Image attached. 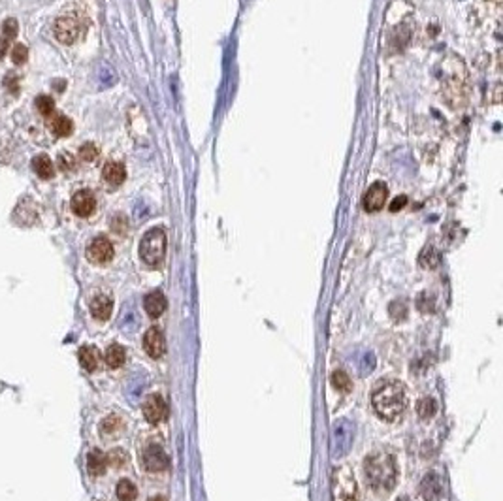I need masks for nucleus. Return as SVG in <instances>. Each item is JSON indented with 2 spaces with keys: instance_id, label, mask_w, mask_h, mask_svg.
<instances>
[{
  "instance_id": "f257e3e1",
  "label": "nucleus",
  "mask_w": 503,
  "mask_h": 501,
  "mask_svg": "<svg viewBox=\"0 0 503 501\" xmlns=\"http://www.w3.org/2000/svg\"><path fill=\"white\" fill-rule=\"evenodd\" d=\"M372 405H374L375 413L389 422L402 417L405 409V390L402 383L387 381L381 387L375 388L374 396H372Z\"/></svg>"
},
{
  "instance_id": "f03ea898",
  "label": "nucleus",
  "mask_w": 503,
  "mask_h": 501,
  "mask_svg": "<svg viewBox=\"0 0 503 501\" xmlns=\"http://www.w3.org/2000/svg\"><path fill=\"white\" fill-rule=\"evenodd\" d=\"M364 477L367 486L377 493H389L396 485V465L392 456L372 454L364 462Z\"/></svg>"
},
{
  "instance_id": "7ed1b4c3",
  "label": "nucleus",
  "mask_w": 503,
  "mask_h": 501,
  "mask_svg": "<svg viewBox=\"0 0 503 501\" xmlns=\"http://www.w3.org/2000/svg\"><path fill=\"white\" fill-rule=\"evenodd\" d=\"M166 255V232L162 228L147 230L140 242V259L147 266H159Z\"/></svg>"
},
{
  "instance_id": "20e7f679",
  "label": "nucleus",
  "mask_w": 503,
  "mask_h": 501,
  "mask_svg": "<svg viewBox=\"0 0 503 501\" xmlns=\"http://www.w3.org/2000/svg\"><path fill=\"white\" fill-rule=\"evenodd\" d=\"M330 450L334 458H344L352 447V439H354V428L349 420H335L332 424V437H330Z\"/></svg>"
},
{
  "instance_id": "39448f33",
  "label": "nucleus",
  "mask_w": 503,
  "mask_h": 501,
  "mask_svg": "<svg viewBox=\"0 0 503 501\" xmlns=\"http://www.w3.org/2000/svg\"><path fill=\"white\" fill-rule=\"evenodd\" d=\"M55 38L59 40L61 44H74L77 38H79V34H81V23L77 21L76 17L72 16H66V17H61V19H57L55 21Z\"/></svg>"
},
{
  "instance_id": "423d86ee",
  "label": "nucleus",
  "mask_w": 503,
  "mask_h": 501,
  "mask_svg": "<svg viewBox=\"0 0 503 501\" xmlns=\"http://www.w3.org/2000/svg\"><path fill=\"white\" fill-rule=\"evenodd\" d=\"M114 245L112 242L104 237V235H99L94 237L89 247H87V259L91 260L92 264H107L109 260L114 259Z\"/></svg>"
},
{
  "instance_id": "0eeeda50",
  "label": "nucleus",
  "mask_w": 503,
  "mask_h": 501,
  "mask_svg": "<svg viewBox=\"0 0 503 501\" xmlns=\"http://www.w3.org/2000/svg\"><path fill=\"white\" fill-rule=\"evenodd\" d=\"M142 411H144V417L147 422H151V424H159L160 420H164V418H166L168 405H166V402L162 400V396L151 394L145 398L144 405H142Z\"/></svg>"
},
{
  "instance_id": "6e6552de",
  "label": "nucleus",
  "mask_w": 503,
  "mask_h": 501,
  "mask_svg": "<svg viewBox=\"0 0 503 501\" xmlns=\"http://www.w3.org/2000/svg\"><path fill=\"white\" fill-rule=\"evenodd\" d=\"M334 492L335 498L344 501H354V493H357V485L351 473L347 470H337L334 475Z\"/></svg>"
},
{
  "instance_id": "1a4fd4ad",
  "label": "nucleus",
  "mask_w": 503,
  "mask_h": 501,
  "mask_svg": "<svg viewBox=\"0 0 503 501\" xmlns=\"http://www.w3.org/2000/svg\"><path fill=\"white\" fill-rule=\"evenodd\" d=\"M387 198H389V189H387V185L381 181L374 183V185L366 190V196H364V209L370 213L379 211V209H383V205L387 202Z\"/></svg>"
},
{
  "instance_id": "9d476101",
  "label": "nucleus",
  "mask_w": 503,
  "mask_h": 501,
  "mask_svg": "<svg viewBox=\"0 0 503 501\" xmlns=\"http://www.w3.org/2000/svg\"><path fill=\"white\" fill-rule=\"evenodd\" d=\"M170 460H168L166 452L159 447V445H149L144 452V467L151 473H160V471L168 470Z\"/></svg>"
},
{
  "instance_id": "9b49d317",
  "label": "nucleus",
  "mask_w": 503,
  "mask_h": 501,
  "mask_svg": "<svg viewBox=\"0 0 503 501\" xmlns=\"http://www.w3.org/2000/svg\"><path fill=\"white\" fill-rule=\"evenodd\" d=\"M96 209V200L91 190H77L72 196V211L77 217H89Z\"/></svg>"
},
{
  "instance_id": "f8f14e48",
  "label": "nucleus",
  "mask_w": 503,
  "mask_h": 501,
  "mask_svg": "<svg viewBox=\"0 0 503 501\" xmlns=\"http://www.w3.org/2000/svg\"><path fill=\"white\" fill-rule=\"evenodd\" d=\"M144 349L151 358H160L166 350V342L164 335L159 328H149L144 335Z\"/></svg>"
},
{
  "instance_id": "ddd939ff",
  "label": "nucleus",
  "mask_w": 503,
  "mask_h": 501,
  "mask_svg": "<svg viewBox=\"0 0 503 501\" xmlns=\"http://www.w3.org/2000/svg\"><path fill=\"white\" fill-rule=\"evenodd\" d=\"M443 493V483L439 475H435V473H430L426 477L422 478V483H420V496L424 498L426 501H435L441 498Z\"/></svg>"
},
{
  "instance_id": "4468645a",
  "label": "nucleus",
  "mask_w": 503,
  "mask_h": 501,
  "mask_svg": "<svg viewBox=\"0 0 503 501\" xmlns=\"http://www.w3.org/2000/svg\"><path fill=\"white\" fill-rule=\"evenodd\" d=\"M144 307L151 319H159L160 315L166 311V298L160 290L149 292L144 300Z\"/></svg>"
},
{
  "instance_id": "2eb2a0df",
  "label": "nucleus",
  "mask_w": 503,
  "mask_h": 501,
  "mask_svg": "<svg viewBox=\"0 0 503 501\" xmlns=\"http://www.w3.org/2000/svg\"><path fill=\"white\" fill-rule=\"evenodd\" d=\"M112 309H114V302H112V298L106 296V294H96V296L91 300V315L96 320L109 319Z\"/></svg>"
},
{
  "instance_id": "dca6fc26",
  "label": "nucleus",
  "mask_w": 503,
  "mask_h": 501,
  "mask_svg": "<svg viewBox=\"0 0 503 501\" xmlns=\"http://www.w3.org/2000/svg\"><path fill=\"white\" fill-rule=\"evenodd\" d=\"M102 177L107 185L112 187H119L122 185V181L127 179V170L122 166L121 162H107L104 170H102Z\"/></svg>"
},
{
  "instance_id": "f3484780",
  "label": "nucleus",
  "mask_w": 503,
  "mask_h": 501,
  "mask_svg": "<svg viewBox=\"0 0 503 501\" xmlns=\"http://www.w3.org/2000/svg\"><path fill=\"white\" fill-rule=\"evenodd\" d=\"M49 119V130L53 132L55 136L59 138H66L70 136L72 132H74V123L70 121L66 115H61V114H55L51 117H47Z\"/></svg>"
},
{
  "instance_id": "a211bd4d",
  "label": "nucleus",
  "mask_w": 503,
  "mask_h": 501,
  "mask_svg": "<svg viewBox=\"0 0 503 501\" xmlns=\"http://www.w3.org/2000/svg\"><path fill=\"white\" fill-rule=\"evenodd\" d=\"M106 463H107V458L106 454L99 450V448H94L89 452L87 456V470L91 473L92 477H100V475H104V471H106Z\"/></svg>"
},
{
  "instance_id": "6ab92c4d",
  "label": "nucleus",
  "mask_w": 503,
  "mask_h": 501,
  "mask_svg": "<svg viewBox=\"0 0 503 501\" xmlns=\"http://www.w3.org/2000/svg\"><path fill=\"white\" fill-rule=\"evenodd\" d=\"M32 170L36 172L38 177L42 179H51L55 175V166L51 159L47 157V155H38V157H34L32 159Z\"/></svg>"
},
{
  "instance_id": "aec40b11",
  "label": "nucleus",
  "mask_w": 503,
  "mask_h": 501,
  "mask_svg": "<svg viewBox=\"0 0 503 501\" xmlns=\"http://www.w3.org/2000/svg\"><path fill=\"white\" fill-rule=\"evenodd\" d=\"M104 358H106L107 368L117 370V368H121V365L125 364V360H127V352H125V349H122L121 345L114 343V345H109V347L106 349V355H104Z\"/></svg>"
},
{
  "instance_id": "412c9836",
  "label": "nucleus",
  "mask_w": 503,
  "mask_h": 501,
  "mask_svg": "<svg viewBox=\"0 0 503 501\" xmlns=\"http://www.w3.org/2000/svg\"><path fill=\"white\" fill-rule=\"evenodd\" d=\"M99 350L94 347H81L79 349V362L87 372H94L99 368Z\"/></svg>"
},
{
  "instance_id": "4be33fe9",
  "label": "nucleus",
  "mask_w": 503,
  "mask_h": 501,
  "mask_svg": "<svg viewBox=\"0 0 503 501\" xmlns=\"http://www.w3.org/2000/svg\"><path fill=\"white\" fill-rule=\"evenodd\" d=\"M122 430V418L117 417V415H109L107 418L102 420V424H100V433L106 437V435H115L117 432H121Z\"/></svg>"
},
{
  "instance_id": "5701e85b",
  "label": "nucleus",
  "mask_w": 503,
  "mask_h": 501,
  "mask_svg": "<svg viewBox=\"0 0 503 501\" xmlns=\"http://www.w3.org/2000/svg\"><path fill=\"white\" fill-rule=\"evenodd\" d=\"M138 496V490L136 486L132 485L130 480L127 478H122L121 483L117 485V498L121 501H134Z\"/></svg>"
},
{
  "instance_id": "b1692460",
  "label": "nucleus",
  "mask_w": 503,
  "mask_h": 501,
  "mask_svg": "<svg viewBox=\"0 0 503 501\" xmlns=\"http://www.w3.org/2000/svg\"><path fill=\"white\" fill-rule=\"evenodd\" d=\"M437 411V403H435L434 398H422L419 403H417V413H419L420 418H432Z\"/></svg>"
},
{
  "instance_id": "393cba45",
  "label": "nucleus",
  "mask_w": 503,
  "mask_h": 501,
  "mask_svg": "<svg viewBox=\"0 0 503 501\" xmlns=\"http://www.w3.org/2000/svg\"><path fill=\"white\" fill-rule=\"evenodd\" d=\"M359 372L360 375H367V373H372L374 372V368H375V357H374V352H367V350H364V352H360V357H359Z\"/></svg>"
},
{
  "instance_id": "a878e982",
  "label": "nucleus",
  "mask_w": 503,
  "mask_h": 501,
  "mask_svg": "<svg viewBox=\"0 0 503 501\" xmlns=\"http://www.w3.org/2000/svg\"><path fill=\"white\" fill-rule=\"evenodd\" d=\"M420 266L422 268H428V270H432L439 264V255H437V250L434 247H426V249L422 250V255H420Z\"/></svg>"
},
{
  "instance_id": "bb28decb",
  "label": "nucleus",
  "mask_w": 503,
  "mask_h": 501,
  "mask_svg": "<svg viewBox=\"0 0 503 501\" xmlns=\"http://www.w3.org/2000/svg\"><path fill=\"white\" fill-rule=\"evenodd\" d=\"M332 385H334L337 390H344V392H349L351 390V379H349V375L341 370H337V372L332 373Z\"/></svg>"
},
{
  "instance_id": "cd10ccee",
  "label": "nucleus",
  "mask_w": 503,
  "mask_h": 501,
  "mask_svg": "<svg viewBox=\"0 0 503 501\" xmlns=\"http://www.w3.org/2000/svg\"><path fill=\"white\" fill-rule=\"evenodd\" d=\"M36 107H38V112L44 117H51L53 115V110H55V102L51 97H46V94H42L36 99Z\"/></svg>"
},
{
  "instance_id": "c85d7f7f",
  "label": "nucleus",
  "mask_w": 503,
  "mask_h": 501,
  "mask_svg": "<svg viewBox=\"0 0 503 501\" xmlns=\"http://www.w3.org/2000/svg\"><path fill=\"white\" fill-rule=\"evenodd\" d=\"M119 326H121V330H125V332H132V330H136L138 328V315L134 311H127L125 315L121 317V320H119Z\"/></svg>"
},
{
  "instance_id": "c756f323",
  "label": "nucleus",
  "mask_w": 503,
  "mask_h": 501,
  "mask_svg": "<svg viewBox=\"0 0 503 501\" xmlns=\"http://www.w3.org/2000/svg\"><path fill=\"white\" fill-rule=\"evenodd\" d=\"M29 59V49L25 44H16L14 49H12V61L16 62V64H25Z\"/></svg>"
},
{
  "instance_id": "7c9ffc66",
  "label": "nucleus",
  "mask_w": 503,
  "mask_h": 501,
  "mask_svg": "<svg viewBox=\"0 0 503 501\" xmlns=\"http://www.w3.org/2000/svg\"><path fill=\"white\" fill-rule=\"evenodd\" d=\"M390 317L394 320H404L407 317V305L404 302H392L390 304Z\"/></svg>"
},
{
  "instance_id": "2f4dec72",
  "label": "nucleus",
  "mask_w": 503,
  "mask_h": 501,
  "mask_svg": "<svg viewBox=\"0 0 503 501\" xmlns=\"http://www.w3.org/2000/svg\"><path fill=\"white\" fill-rule=\"evenodd\" d=\"M2 32H4V38L10 40V42L16 38V36H17V21L14 19V17H8V19L4 21V25H2Z\"/></svg>"
},
{
  "instance_id": "473e14b6",
  "label": "nucleus",
  "mask_w": 503,
  "mask_h": 501,
  "mask_svg": "<svg viewBox=\"0 0 503 501\" xmlns=\"http://www.w3.org/2000/svg\"><path fill=\"white\" fill-rule=\"evenodd\" d=\"M79 157L83 160H87V162H91V160H94L96 157H99V149H96V145H92V144H85L81 149H79Z\"/></svg>"
},
{
  "instance_id": "72a5a7b5",
  "label": "nucleus",
  "mask_w": 503,
  "mask_h": 501,
  "mask_svg": "<svg viewBox=\"0 0 503 501\" xmlns=\"http://www.w3.org/2000/svg\"><path fill=\"white\" fill-rule=\"evenodd\" d=\"M417 305L422 313H432L434 311V300L428 296V294H420L417 300Z\"/></svg>"
},
{
  "instance_id": "f704fd0d",
  "label": "nucleus",
  "mask_w": 503,
  "mask_h": 501,
  "mask_svg": "<svg viewBox=\"0 0 503 501\" xmlns=\"http://www.w3.org/2000/svg\"><path fill=\"white\" fill-rule=\"evenodd\" d=\"M109 462L114 465H121V463L127 462V456L122 450H114V452H109Z\"/></svg>"
},
{
  "instance_id": "c9c22d12",
  "label": "nucleus",
  "mask_w": 503,
  "mask_h": 501,
  "mask_svg": "<svg viewBox=\"0 0 503 501\" xmlns=\"http://www.w3.org/2000/svg\"><path fill=\"white\" fill-rule=\"evenodd\" d=\"M405 204H407V198H405V196L396 198V200H394V202L390 204V211H400V209H402Z\"/></svg>"
},
{
  "instance_id": "e433bc0d",
  "label": "nucleus",
  "mask_w": 503,
  "mask_h": 501,
  "mask_svg": "<svg viewBox=\"0 0 503 501\" xmlns=\"http://www.w3.org/2000/svg\"><path fill=\"white\" fill-rule=\"evenodd\" d=\"M59 162H61L64 170H70V168H72V164H74V160H72V157H70V155H61V157H59Z\"/></svg>"
},
{
  "instance_id": "4c0bfd02",
  "label": "nucleus",
  "mask_w": 503,
  "mask_h": 501,
  "mask_svg": "<svg viewBox=\"0 0 503 501\" xmlns=\"http://www.w3.org/2000/svg\"><path fill=\"white\" fill-rule=\"evenodd\" d=\"M8 46H10V40H6L4 36L0 38V57H4V53L8 51Z\"/></svg>"
},
{
  "instance_id": "58836bf2",
  "label": "nucleus",
  "mask_w": 503,
  "mask_h": 501,
  "mask_svg": "<svg viewBox=\"0 0 503 501\" xmlns=\"http://www.w3.org/2000/svg\"><path fill=\"white\" fill-rule=\"evenodd\" d=\"M151 501H166V500H164V498H155V500H151Z\"/></svg>"
},
{
  "instance_id": "ea45409f",
  "label": "nucleus",
  "mask_w": 503,
  "mask_h": 501,
  "mask_svg": "<svg viewBox=\"0 0 503 501\" xmlns=\"http://www.w3.org/2000/svg\"><path fill=\"white\" fill-rule=\"evenodd\" d=\"M398 501H409V500H405V498H402V500H398Z\"/></svg>"
}]
</instances>
